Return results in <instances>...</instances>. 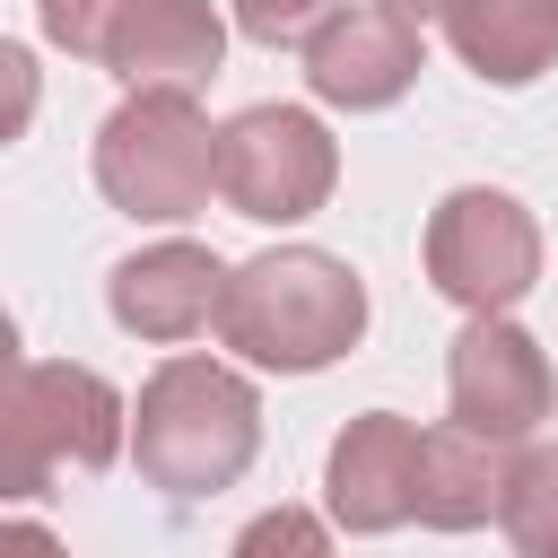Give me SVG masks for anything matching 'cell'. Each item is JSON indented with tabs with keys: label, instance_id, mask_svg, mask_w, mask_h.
Segmentation results:
<instances>
[{
	"label": "cell",
	"instance_id": "obj_3",
	"mask_svg": "<svg viewBox=\"0 0 558 558\" xmlns=\"http://www.w3.org/2000/svg\"><path fill=\"white\" fill-rule=\"evenodd\" d=\"M122 392L96 366H0V497H52L61 471H105L122 453Z\"/></svg>",
	"mask_w": 558,
	"mask_h": 558
},
{
	"label": "cell",
	"instance_id": "obj_21",
	"mask_svg": "<svg viewBox=\"0 0 558 558\" xmlns=\"http://www.w3.org/2000/svg\"><path fill=\"white\" fill-rule=\"evenodd\" d=\"M0 366H17V323L0 314Z\"/></svg>",
	"mask_w": 558,
	"mask_h": 558
},
{
	"label": "cell",
	"instance_id": "obj_17",
	"mask_svg": "<svg viewBox=\"0 0 558 558\" xmlns=\"http://www.w3.org/2000/svg\"><path fill=\"white\" fill-rule=\"evenodd\" d=\"M122 9H131V0H35L44 35H52L61 52H78V61H105V35H113Z\"/></svg>",
	"mask_w": 558,
	"mask_h": 558
},
{
	"label": "cell",
	"instance_id": "obj_19",
	"mask_svg": "<svg viewBox=\"0 0 558 558\" xmlns=\"http://www.w3.org/2000/svg\"><path fill=\"white\" fill-rule=\"evenodd\" d=\"M0 558H70L44 523H0Z\"/></svg>",
	"mask_w": 558,
	"mask_h": 558
},
{
	"label": "cell",
	"instance_id": "obj_6",
	"mask_svg": "<svg viewBox=\"0 0 558 558\" xmlns=\"http://www.w3.org/2000/svg\"><path fill=\"white\" fill-rule=\"evenodd\" d=\"M331 183H340V148L305 105H244L218 131V192L235 218L296 227L331 201Z\"/></svg>",
	"mask_w": 558,
	"mask_h": 558
},
{
	"label": "cell",
	"instance_id": "obj_9",
	"mask_svg": "<svg viewBox=\"0 0 558 558\" xmlns=\"http://www.w3.org/2000/svg\"><path fill=\"white\" fill-rule=\"evenodd\" d=\"M218 296H227V262L183 235L113 262V279H105V305L131 340H192L201 323H218Z\"/></svg>",
	"mask_w": 558,
	"mask_h": 558
},
{
	"label": "cell",
	"instance_id": "obj_10",
	"mask_svg": "<svg viewBox=\"0 0 558 558\" xmlns=\"http://www.w3.org/2000/svg\"><path fill=\"white\" fill-rule=\"evenodd\" d=\"M410 78H418V26L384 17V9H340L305 44V87L340 113H384L410 96Z\"/></svg>",
	"mask_w": 558,
	"mask_h": 558
},
{
	"label": "cell",
	"instance_id": "obj_18",
	"mask_svg": "<svg viewBox=\"0 0 558 558\" xmlns=\"http://www.w3.org/2000/svg\"><path fill=\"white\" fill-rule=\"evenodd\" d=\"M35 96H44V78H35V52L0 35V148H9V140H26V122H35Z\"/></svg>",
	"mask_w": 558,
	"mask_h": 558
},
{
	"label": "cell",
	"instance_id": "obj_2",
	"mask_svg": "<svg viewBox=\"0 0 558 558\" xmlns=\"http://www.w3.org/2000/svg\"><path fill=\"white\" fill-rule=\"evenodd\" d=\"M140 480L166 497H218L262 453V392L218 357H166L131 410Z\"/></svg>",
	"mask_w": 558,
	"mask_h": 558
},
{
	"label": "cell",
	"instance_id": "obj_4",
	"mask_svg": "<svg viewBox=\"0 0 558 558\" xmlns=\"http://www.w3.org/2000/svg\"><path fill=\"white\" fill-rule=\"evenodd\" d=\"M96 192L122 218L174 227V218L209 209V192H218V131L201 122L192 96L131 87V105H113L96 131Z\"/></svg>",
	"mask_w": 558,
	"mask_h": 558
},
{
	"label": "cell",
	"instance_id": "obj_11",
	"mask_svg": "<svg viewBox=\"0 0 558 558\" xmlns=\"http://www.w3.org/2000/svg\"><path fill=\"white\" fill-rule=\"evenodd\" d=\"M227 26L209 0H131L105 35V70L122 87H166V96H201L218 78Z\"/></svg>",
	"mask_w": 558,
	"mask_h": 558
},
{
	"label": "cell",
	"instance_id": "obj_5",
	"mask_svg": "<svg viewBox=\"0 0 558 558\" xmlns=\"http://www.w3.org/2000/svg\"><path fill=\"white\" fill-rule=\"evenodd\" d=\"M427 279L436 296H453L462 314H506L532 296L541 279V227L514 192L497 183H462L427 209Z\"/></svg>",
	"mask_w": 558,
	"mask_h": 558
},
{
	"label": "cell",
	"instance_id": "obj_13",
	"mask_svg": "<svg viewBox=\"0 0 558 558\" xmlns=\"http://www.w3.org/2000/svg\"><path fill=\"white\" fill-rule=\"evenodd\" d=\"M506 488V445L471 436V427H427L418 436V488H410V523L427 532H471L497 514Z\"/></svg>",
	"mask_w": 558,
	"mask_h": 558
},
{
	"label": "cell",
	"instance_id": "obj_14",
	"mask_svg": "<svg viewBox=\"0 0 558 558\" xmlns=\"http://www.w3.org/2000/svg\"><path fill=\"white\" fill-rule=\"evenodd\" d=\"M497 523H506L514 558H558V445H532L506 462Z\"/></svg>",
	"mask_w": 558,
	"mask_h": 558
},
{
	"label": "cell",
	"instance_id": "obj_20",
	"mask_svg": "<svg viewBox=\"0 0 558 558\" xmlns=\"http://www.w3.org/2000/svg\"><path fill=\"white\" fill-rule=\"evenodd\" d=\"M384 17H401V26H427V17H445V0H375Z\"/></svg>",
	"mask_w": 558,
	"mask_h": 558
},
{
	"label": "cell",
	"instance_id": "obj_12",
	"mask_svg": "<svg viewBox=\"0 0 558 558\" xmlns=\"http://www.w3.org/2000/svg\"><path fill=\"white\" fill-rule=\"evenodd\" d=\"M445 44L488 87H532L558 61V0H445Z\"/></svg>",
	"mask_w": 558,
	"mask_h": 558
},
{
	"label": "cell",
	"instance_id": "obj_8",
	"mask_svg": "<svg viewBox=\"0 0 558 558\" xmlns=\"http://www.w3.org/2000/svg\"><path fill=\"white\" fill-rule=\"evenodd\" d=\"M410 488H418V427L401 410H366L331 436V462H323V497H331V523L340 532H401L410 523Z\"/></svg>",
	"mask_w": 558,
	"mask_h": 558
},
{
	"label": "cell",
	"instance_id": "obj_16",
	"mask_svg": "<svg viewBox=\"0 0 558 558\" xmlns=\"http://www.w3.org/2000/svg\"><path fill=\"white\" fill-rule=\"evenodd\" d=\"M340 9H349V0H235V26L279 52V44H314Z\"/></svg>",
	"mask_w": 558,
	"mask_h": 558
},
{
	"label": "cell",
	"instance_id": "obj_15",
	"mask_svg": "<svg viewBox=\"0 0 558 558\" xmlns=\"http://www.w3.org/2000/svg\"><path fill=\"white\" fill-rule=\"evenodd\" d=\"M235 558H331V532L305 506H270L235 532Z\"/></svg>",
	"mask_w": 558,
	"mask_h": 558
},
{
	"label": "cell",
	"instance_id": "obj_7",
	"mask_svg": "<svg viewBox=\"0 0 558 558\" xmlns=\"http://www.w3.org/2000/svg\"><path fill=\"white\" fill-rule=\"evenodd\" d=\"M445 392H453V427H471V436H488V445L532 436V427L549 418V401H558L541 340H532L523 323H506V314H471V323H462V340H453V357H445Z\"/></svg>",
	"mask_w": 558,
	"mask_h": 558
},
{
	"label": "cell",
	"instance_id": "obj_1",
	"mask_svg": "<svg viewBox=\"0 0 558 558\" xmlns=\"http://www.w3.org/2000/svg\"><path fill=\"white\" fill-rule=\"evenodd\" d=\"M366 331V288L340 253L323 244H279V253H253L244 270H227V296H218V340L244 357V366H270V375H314L331 357H349Z\"/></svg>",
	"mask_w": 558,
	"mask_h": 558
}]
</instances>
